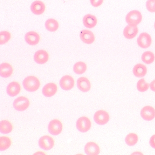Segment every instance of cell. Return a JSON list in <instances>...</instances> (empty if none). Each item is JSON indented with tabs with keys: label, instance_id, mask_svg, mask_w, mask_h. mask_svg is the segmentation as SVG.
Segmentation results:
<instances>
[{
	"label": "cell",
	"instance_id": "obj_1",
	"mask_svg": "<svg viewBox=\"0 0 155 155\" xmlns=\"http://www.w3.org/2000/svg\"><path fill=\"white\" fill-rule=\"evenodd\" d=\"M24 89L29 92L37 91L40 86V82L38 78L34 76H28L22 82Z\"/></svg>",
	"mask_w": 155,
	"mask_h": 155
},
{
	"label": "cell",
	"instance_id": "obj_2",
	"mask_svg": "<svg viewBox=\"0 0 155 155\" xmlns=\"http://www.w3.org/2000/svg\"><path fill=\"white\" fill-rule=\"evenodd\" d=\"M142 16L138 11L133 10L130 12L126 17V22L128 25L137 26L141 22Z\"/></svg>",
	"mask_w": 155,
	"mask_h": 155
},
{
	"label": "cell",
	"instance_id": "obj_3",
	"mask_svg": "<svg viewBox=\"0 0 155 155\" xmlns=\"http://www.w3.org/2000/svg\"><path fill=\"white\" fill-rule=\"evenodd\" d=\"M30 101L28 99L25 97H20L17 98L13 102V107L18 111H22L28 108Z\"/></svg>",
	"mask_w": 155,
	"mask_h": 155
},
{
	"label": "cell",
	"instance_id": "obj_4",
	"mask_svg": "<svg viewBox=\"0 0 155 155\" xmlns=\"http://www.w3.org/2000/svg\"><path fill=\"white\" fill-rule=\"evenodd\" d=\"M91 124L88 118L82 117L77 120L76 127L79 131L81 132H86L88 131L91 127Z\"/></svg>",
	"mask_w": 155,
	"mask_h": 155
},
{
	"label": "cell",
	"instance_id": "obj_5",
	"mask_svg": "<svg viewBox=\"0 0 155 155\" xmlns=\"http://www.w3.org/2000/svg\"><path fill=\"white\" fill-rule=\"evenodd\" d=\"M94 120L95 122L98 125H105L109 120V115L105 110H98L94 114Z\"/></svg>",
	"mask_w": 155,
	"mask_h": 155
},
{
	"label": "cell",
	"instance_id": "obj_6",
	"mask_svg": "<svg viewBox=\"0 0 155 155\" xmlns=\"http://www.w3.org/2000/svg\"><path fill=\"white\" fill-rule=\"evenodd\" d=\"M137 42L140 48H147L150 47L152 42L151 36L146 32L140 33L137 40Z\"/></svg>",
	"mask_w": 155,
	"mask_h": 155
},
{
	"label": "cell",
	"instance_id": "obj_7",
	"mask_svg": "<svg viewBox=\"0 0 155 155\" xmlns=\"http://www.w3.org/2000/svg\"><path fill=\"white\" fill-rule=\"evenodd\" d=\"M48 129L51 135L54 136L59 135L62 130V123L58 120H53L50 122Z\"/></svg>",
	"mask_w": 155,
	"mask_h": 155
},
{
	"label": "cell",
	"instance_id": "obj_8",
	"mask_svg": "<svg viewBox=\"0 0 155 155\" xmlns=\"http://www.w3.org/2000/svg\"><path fill=\"white\" fill-rule=\"evenodd\" d=\"M39 147L44 150H49L53 147L54 141L51 137L44 136L41 137L39 140Z\"/></svg>",
	"mask_w": 155,
	"mask_h": 155
},
{
	"label": "cell",
	"instance_id": "obj_9",
	"mask_svg": "<svg viewBox=\"0 0 155 155\" xmlns=\"http://www.w3.org/2000/svg\"><path fill=\"white\" fill-rule=\"evenodd\" d=\"M140 114L144 120L150 121L155 118V109L151 106H145L141 109Z\"/></svg>",
	"mask_w": 155,
	"mask_h": 155
},
{
	"label": "cell",
	"instance_id": "obj_10",
	"mask_svg": "<svg viewBox=\"0 0 155 155\" xmlns=\"http://www.w3.org/2000/svg\"><path fill=\"white\" fill-rule=\"evenodd\" d=\"M60 86L64 90H70L74 86V79L69 75L63 76L60 81Z\"/></svg>",
	"mask_w": 155,
	"mask_h": 155
},
{
	"label": "cell",
	"instance_id": "obj_11",
	"mask_svg": "<svg viewBox=\"0 0 155 155\" xmlns=\"http://www.w3.org/2000/svg\"><path fill=\"white\" fill-rule=\"evenodd\" d=\"M26 42L31 46H35L39 42L40 37L37 32L30 31L27 32L25 36Z\"/></svg>",
	"mask_w": 155,
	"mask_h": 155
},
{
	"label": "cell",
	"instance_id": "obj_12",
	"mask_svg": "<svg viewBox=\"0 0 155 155\" xmlns=\"http://www.w3.org/2000/svg\"><path fill=\"white\" fill-rule=\"evenodd\" d=\"M80 38L81 41L85 44H91L95 41L94 34L91 31L83 30L80 33Z\"/></svg>",
	"mask_w": 155,
	"mask_h": 155
},
{
	"label": "cell",
	"instance_id": "obj_13",
	"mask_svg": "<svg viewBox=\"0 0 155 155\" xmlns=\"http://www.w3.org/2000/svg\"><path fill=\"white\" fill-rule=\"evenodd\" d=\"M46 7L45 4L41 1H35L32 2L31 6V12L36 15H40L43 14L45 11Z\"/></svg>",
	"mask_w": 155,
	"mask_h": 155
},
{
	"label": "cell",
	"instance_id": "obj_14",
	"mask_svg": "<svg viewBox=\"0 0 155 155\" xmlns=\"http://www.w3.org/2000/svg\"><path fill=\"white\" fill-rule=\"evenodd\" d=\"M34 59L36 63L39 64H44L48 62L49 55L46 51L40 50L38 51L34 56Z\"/></svg>",
	"mask_w": 155,
	"mask_h": 155
},
{
	"label": "cell",
	"instance_id": "obj_15",
	"mask_svg": "<svg viewBox=\"0 0 155 155\" xmlns=\"http://www.w3.org/2000/svg\"><path fill=\"white\" fill-rule=\"evenodd\" d=\"M138 32V29L137 26L128 25L123 31V35L126 38L132 39L136 37Z\"/></svg>",
	"mask_w": 155,
	"mask_h": 155
},
{
	"label": "cell",
	"instance_id": "obj_16",
	"mask_svg": "<svg viewBox=\"0 0 155 155\" xmlns=\"http://www.w3.org/2000/svg\"><path fill=\"white\" fill-rule=\"evenodd\" d=\"M77 87L81 91L86 92L90 90L91 84L87 78L81 77L77 81Z\"/></svg>",
	"mask_w": 155,
	"mask_h": 155
},
{
	"label": "cell",
	"instance_id": "obj_17",
	"mask_svg": "<svg viewBox=\"0 0 155 155\" xmlns=\"http://www.w3.org/2000/svg\"><path fill=\"white\" fill-rule=\"evenodd\" d=\"M85 153L88 155H98L100 152L99 147L94 142H89L84 148Z\"/></svg>",
	"mask_w": 155,
	"mask_h": 155
},
{
	"label": "cell",
	"instance_id": "obj_18",
	"mask_svg": "<svg viewBox=\"0 0 155 155\" xmlns=\"http://www.w3.org/2000/svg\"><path fill=\"white\" fill-rule=\"evenodd\" d=\"M58 90V87L56 84L49 83L44 86L42 88V94L48 97H52L55 95Z\"/></svg>",
	"mask_w": 155,
	"mask_h": 155
},
{
	"label": "cell",
	"instance_id": "obj_19",
	"mask_svg": "<svg viewBox=\"0 0 155 155\" xmlns=\"http://www.w3.org/2000/svg\"><path fill=\"white\" fill-rule=\"evenodd\" d=\"M21 89L19 83L16 81H12L7 87V92L9 96L14 97L17 96L20 92Z\"/></svg>",
	"mask_w": 155,
	"mask_h": 155
},
{
	"label": "cell",
	"instance_id": "obj_20",
	"mask_svg": "<svg viewBox=\"0 0 155 155\" xmlns=\"http://www.w3.org/2000/svg\"><path fill=\"white\" fill-rule=\"evenodd\" d=\"M97 20L94 15L88 14L85 15L83 18V25L88 28H92L97 25Z\"/></svg>",
	"mask_w": 155,
	"mask_h": 155
},
{
	"label": "cell",
	"instance_id": "obj_21",
	"mask_svg": "<svg viewBox=\"0 0 155 155\" xmlns=\"http://www.w3.org/2000/svg\"><path fill=\"white\" fill-rule=\"evenodd\" d=\"M13 73L12 66L8 63H2L0 65V76L3 78L11 76Z\"/></svg>",
	"mask_w": 155,
	"mask_h": 155
},
{
	"label": "cell",
	"instance_id": "obj_22",
	"mask_svg": "<svg viewBox=\"0 0 155 155\" xmlns=\"http://www.w3.org/2000/svg\"><path fill=\"white\" fill-rule=\"evenodd\" d=\"M132 71L134 76L137 78H143L147 74V70L146 66L141 63H138L134 66Z\"/></svg>",
	"mask_w": 155,
	"mask_h": 155
},
{
	"label": "cell",
	"instance_id": "obj_23",
	"mask_svg": "<svg viewBox=\"0 0 155 155\" xmlns=\"http://www.w3.org/2000/svg\"><path fill=\"white\" fill-rule=\"evenodd\" d=\"M12 124L8 120H2L0 122V131L2 134H9L12 131Z\"/></svg>",
	"mask_w": 155,
	"mask_h": 155
},
{
	"label": "cell",
	"instance_id": "obj_24",
	"mask_svg": "<svg viewBox=\"0 0 155 155\" xmlns=\"http://www.w3.org/2000/svg\"><path fill=\"white\" fill-rule=\"evenodd\" d=\"M45 26L47 30L51 32H54L58 29L59 23L56 20L50 18L46 21Z\"/></svg>",
	"mask_w": 155,
	"mask_h": 155
},
{
	"label": "cell",
	"instance_id": "obj_25",
	"mask_svg": "<svg viewBox=\"0 0 155 155\" xmlns=\"http://www.w3.org/2000/svg\"><path fill=\"white\" fill-rule=\"evenodd\" d=\"M87 66L86 63L82 61H79L75 63L73 66V71L76 74L81 75L86 72Z\"/></svg>",
	"mask_w": 155,
	"mask_h": 155
},
{
	"label": "cell",
	"instance_id": "obj_26",
	"mask_svg": "<svg viewBox=\"0 0 155 155\" xmlns=\"http://www.w3.org/2000/svg\"><path fill=\"white\" fill-rule=\"evenodd\" d=\"M155 59V55L150 51H145L141 56L142 61L147 64H151L154 62Z\"/></svg>",
	"mask_w": 155,
	"mask_h": 155
},
{
	"label": "cell",
	"instance_id": "obj_27",
	"mask_svg": "<svg viewBox=\"0 0 155 155\" xmlns=\"http://www.w3.org/2000/svg\"><path fill=\"white\" fill-rule=\"evenodd\" d=\"M138 137L137 134L134 133H130L127 135L125 138V142L129 146H133L137 143Z\"/></svg>",
	"mask_w": 155,
	"mask_h": 155
},
{
	"label": "cell",
	"instance_id": "obj_28",
	"mask_svg": "<svg viewBox=\"0 0 155 155\" xmlns=\"http://www.w3.org/2000/svg\"><path fill=\"white\" fill-rule=\"evenodd\" d=\"M12 141L10 139L7 137H0V150L3 151L10 147L11 146Z\"/></svg>",
	"mask_w": 155,
	"mask_h": 155
},
{
	"label": "cell",
	"instance_id": "obj_29",
	"mask_svg": "<svg viewBox=\"0 0 155 155\" xmlns=\"http://www.w3.org/2000/svg\"><path fill=\"white\" fill-rule=\"evenodd\" d=\"M149 86V84L147 83L144 79H141L137 83V87L140 92H143L147 91Z\"/></svg>",
	"mask_w": 155,
	"mask_h": 155
},
{
	"label": "cell",
	"instance_id": "obj_30",
	"mask_svg": "<svg viewBox=\"0 0 155 155\" xmlns=\"http://www.w3.org/2000/svg\"><path fill=\"white\" fill-rule=\"evenodd\" d=\"M11 38V34L8 31H2L0 32V45L7 43Z\"/></svg>",
	"mask_w": 155,
	"mask_h": 155
},
{
	"label": "cell",
	"instance_id": "obj_31",
	"mask_svg": "<svg viewBox=\"0 0 155 155\" xmlns=\"http://www.w3.org/2000/svg\"><path fill=\"white\" fill-rule=\"evenodd\" d=\"M146 8L149 12H155V0H148L146 3Z\"/></svg>",
	"mask_w": 155,
	"mask_h": 155
},
{
	"label": "cell",
	"instance_id": "obj_32",
	"mask_svg": "<svg viewBox=\"0 0 155 155\" xmlns=\"http://www.w3.org/2000/svg\"><path fill=\"white\" fill-rule=\"evenodd\" d=\"M103 2V0H90L91 4L95 8L100 7L102 5Z\"/></svg>",
	"mask_w": 155,
	"mask_h": 155
},
{
	"label": "cell",
	"instance_id": "obj_33",
	"mask_svg": "<svg viewBox=\"0 0 155 155\" xmlns=\"http://www.w3.org/2000/svg\"><path fill=\"white\" fill-rule=\"evenodd\" d=\"M149 143L151 147L155 149V134L151 136L150 139Z\"/></svg>",
	"mask_w": 155,
	"mask_h": 155
},
{
	"label": "cell",
	"instance_id": "obj_34",
	"mask_svg": "<svg viewBox=\"0 0 155 155\" xmlns=\"http://www.w3.org/2000/svg\"><path fill=\"white\" fill-rule=\"evenodd\" d=\"M150 89L152 91L155 92V80L151 81V83L150 84Z\"/></svg>",
	"mask_w": 155,
	"mask_h": 155
},
{
	"label": "cell",
	"instance_id": "obj_35",
	"mask_svg": "<svg viewBox=\"0 0 155 155\" xmlns=\"http://www.w3.org/2000/svg\"><path fill=\"white\" fill-rule=\"evenodd\" d=\"M154 28H155V24H154Z\"/></svg>",
	"mask_w": 155,
	"mask_h": 155
}]
</instances>
